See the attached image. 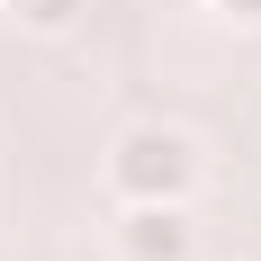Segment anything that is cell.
<instances>
[{"label": "cell", "instance_id": "obj_1", "mask_svg": "<svg viewBox=\"0 0 261 261\" xmlns=\"http://www.w3.org/2000/svg\"><path fill=\"white\" fill-rule=\"evenodd\" d=\"M198 135L189 126H126L108 144V189L117 198H189L198 189Z\"/></svg>", "mask_w": 261, "mask_h": 261}, {"label": "cell", "instance_id": "obj_2", "mask_svg": "<svg viewBox=\"0 0 261 261\" xmlns=\"http://www.w3.org/2000/svg\"><path fill=\"white\" fill-rule=\"evenodd\" d=\"M198 225H189L180 198H126L117 216V261H189Z\"/></svg>", "mask_w": 261, "mask_h": 261}, {"label": "cell", "instance_id": "obj_3", "mask_svg": "<svg viewBox=\"0 0 261 261\" xmlns=\"http://www.w3.org/2000/svg\"><path fill=\"white\" fill-rule=\"evenodd\" d=\"M0 9H9V18H18L27 36H72L90 0H0Z\"/></svg>", "mask_w": 261, "mask_h": 261}, {"label": "cell", "instance_id": "obj_4", "mask_svg": "<svg viewBox=\"0 0 261 261\" xmlns=\"http://www.w3.org/2000/svg\"><path fill=\"white\" fill-rule=\"evenodd\" d=\"M216 9H225L234 27H261V0H216Z\"/></svg>", "mask_w": 261, "mask_h": 261}, {"label": "cell", "instance_id": "obj_5", "mask_svg": "<svg viewBox=\"0 0 261 261\" xmlns=\"http://www.w3.org/2000/svg\"><path fill=\"white\" fill-rule=\"evenodd\" d=\"M252 261H261V252H252Z\"/></svg>", "mask_w": 261, "mask_h": 261}]
</instances>
